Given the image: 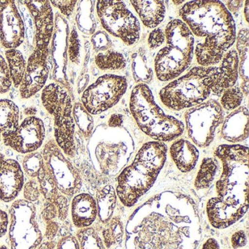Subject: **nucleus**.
<instances>
[{
    "instance_id": "nucleus-1",
    "label": "nucleus",
    "mask_w": 249,
    "mask_h": 249,
    "mask_svg": "<svg viewBox=\"0 0 249 249\" xmlns=\"http://www.w3.org/2000/svg\"><path fill=\"white\" fill-rule=\"evenodd\" d=\"M200 239L196 204L187 195L170 191L138 207L125 227L126 249H196Z\"/></svg>"
},
{
    "instance_id": "nucleus-2",
    "label": "nucleus",
    "mask_w": 249,
    "mask_h": 249,
    "mask_svg": "<svg viewBox=\"0 0 249 249\" xmlns=\"http://www.w3.org/2000/svg\"><path fill=\"white\" fill-rule=\"evenodd\" d=\"M214 155L221 161L222 173L215 183L217 196L208 201L206 212L212 227L223 230L243 218L249 208V148L221 145Z\"/></svg>"
},
{
    "instance_id": "nucleus-3",
    "label": "nucleus",
    "mask_w": 249,
    "mask_h": 249,
    "mask_svg": "<svg viewBox=\"0 0 249 249\" xmlns=\"http://www.w3.org/2000/svg\"><path fill=\"white\" fill-rule=\"evenodd\" d=\"M194 39L195 56L199 66L219 63L236 40L235 23L231 14L218 1H192L179 11Z\"/></svg>"
},
{
    "instance_id": "nucleus-4",
    "label": "nucleus",
    "mask_w": 249,
    "mask_h": 249,
    "mask_svg": "<svg viewBox=\"0 0 249 249\" xmlns=\"http://www.w3.org/2000/svg\"><path fill=\"white\" fill-rule=\"evenodd\" d=\"M167 154L164 142H146L138 151L133 161L121 171L116 192L124 206H134L152 187L164 167Z\"/></svg>"
},
{
    "instance_id": "nucleus-5",
    "label": "nucleus",
    "mask_w": 249,
    "mask_h": 249,
    "mask_svg": "<svg viewBox=\"0 0 249 249\" xmlns=\"http://www.w3.org/2000/svg\"><path fill=\"white\" fill-rule=\"evenodd\" d=\"M129 107L138 127L154 141L170 142L184 132L183 122L164 113L145 84L135 86L131 93Z\"/></svg>"
},
{
    "instance_id": "nucleus-6",
    "label": "nucleus",
    "mask_w": 249,
    "mask_h": 249,
    "mask_svg": "<svg viewBox=\"0 0 249 249\" xmlns=\"http://www.w3.org/2000/svg\"><path fill=\"white\" fill-rule=\"evenodd\" d=\"M164 33L167 46L156 56L154 68L160 81H169L178 78L190 66L195 53V39L181 20L170 21Z\"/></svg>"
},
{
    "instance_id": "nucleus-7",
    "label": "nucleus",
    "mask_w": 249,
    "mask_h": 249,
    "mask_svg": "<svg viewBox=\"0 0 249 249\" xmlns=\"http://www.w3.org/2000/svg\"><path fill=\"white\" fill-rule=\"evenodd\" d=\"M216 67H195L167 84L160 92L161 103L170 110H182L204 103L211 95Z\"/></svg>"
},
{
    "instance_id": "nucleus-8",
    "label": "nucleus",
    "mask_w": 249,
    "mask_h": 249,
    "mask_svg": "<svg viewBox=\"0 0 249 249\" xmlns=\"http://www.w3.org/2000/svg\"><path fill=\"white\" fill-rule=\"evenodd\" d=\"M43 107L53 118L54 141L67 157H75V124L72 116V100L68 91L58 84H50L41 94Z\"/></svg>"
},
{
    "instance_id": "nucleus-9",
    "label": "nucleus",
    "mask_w": 249,
    "mask_h": 249,
    "mask_svg": "<svg viewBox=\"0 0 249 249\" xmlns=\"http://www.w3.org/2000/svg\"><path fill=\"white\" fill-rule=\"evenodd\" d=\"M11 249H36L44 234L37 221L36 204L26 199L15 200L9 210Z\"/></svg>"
},
{
    "instance_id": "nucleus-10",
    "label": "nucleus",
    "mask_w": 249,
    "mask_h": 249,
    "mask_svg": "<svg viewBox=\"0 0 249 249\" xmlns=\"http://www.w3.org/2000/svg\"><path fill=\"white\" fill-rule=\"evenodd\" d=\"M106 130V136L96 148V159L101 173L115 176L121 173L130 159L134 151L133 141L121 127H109Z\"/></svg>"
},
{
    "instance_id": "nucleus-11",
    "label": "nucleus",
    "mask_w": 249,
    "mask_h": 249,
    "mask_svg": "<svg viewBox=\"0 0 249 249\" xmlns=\"http://www.w3.org/2000/svg\"><path fill=\"white\" fill-rule=\"evenodd\" d=\"M184 118L189 138L196 146L206 148L213 141L217 128L223 123L224 111L219 103L209 100L188 109Z\"/></svg>"
},
{
    "instance_id": "nucleus-12",
    "label": "nucleus",
    "mask_w": 249,
    "mask_h": 249,
    "mask_svg": "<svg viewBox=\"0 0 249 249\" xmlns=\"http://www.w3.org/2000/svg\"><path fill=\"white\" fill-rule=\"evenodd\" d=\"M97 12L102 26L109 34L120 38L127 46L139 40V21L123 2L98 1Z\"/></svg>"
},
{
    "instance_id": "nucleus-13",
    "label": "nucleus",
    "mask_w": 249,
    "mask_h": 249,
    "mask_svg": "<svg viewBox=\"0 0 249 249\" xmlns=\"http://www.w3.org/2000/svg\"><path fill=\"white\" fill-rule=\"evenodd\" d=\"M127 89L126 78L105 75L86 89L81 104L91 115H98L116 106Z\"/></svg>"
},
{
    "instance_id": "nucleus-14",
    "label": "nucleus",
    "mask_w": 249,
    "mask_h": 249,
    "mask_svg": "<svg viewBox=\"0 0 249 249\" xmlns=\"http://www.w3.org/2000/svg\"><path fill=\"white\" fill-rule=\"evenodd\" d=\"M41 154L45 165L59 192L68 196L78 195L82 187L81 175L76 167L68 160L54 140H50L45 144Z\"/></svg>"
},
{
    "instance_id": "nucleus-15",
    "label": "nucleus",
    "mask_w": 249,
    "mask_h": 249,
    "mask_svg": "<svg viewBox=\"0 0 249 249\" xmlns=\"http://www.w3.org/2000/svg\"><path fill=\"white\" fill-rule=\"evenodd\" d=\"M46 129L42 119L28 116L15 129L2 134L4 144L21 154L36 152L43 145Z\"/></svg>"
},
{
    "instance_id": "nucleus-16",
    "label": "nucleus",
    "mask_w": 249,
    "mask_h": 249,
    "mask_svg": "<svg viewBox=\"0 0 249 249\" xmlns=\"http://www.w3.org/2000/svg\"><path fill=\"white\" fill-rule=\"evenodd\" d=\"M25 38V26L16 2L0 1V42L7 49H17Z\"/></svg>"
},
{
    "instance_id": "nucleus-17",
    "label": "nucleus",
    "mask_w": 249,
    "mask_h": 249,
    "mask_svg": "<svg viewBox=\"0 0 249 249\" xmlns=\"http://www.w3.org/2000/svg\"><path fill=\"white\" fill-rule=\"evenodd\" d=\"M48 55L49 51L35 48L27 61L25 73L19 87L21 98H31L44 88L49 74Z\"/></svg>"
},
{
    "instance_id": "nucleus-18",
    "label": "nucleus",
    "mask_w": 249,
    "mask_h": 249,
    "mask_svg": "<svg viewBox=\"0 0 249 249\" xmlns=\"http://www.w3.org/2000/svg\"><path fill=\"white\" fill-rule=\"evenodd\" d=\"M22 3L31 14L36 27V49L49 51L53 33L54 21L52 4L48 0L23 1Z\"/></svg>"
},
{
    "instance_id": "nucleus-19",
    "label": "nucleus",
    "mask_w": 249,
    "mask_h": 249,
    "mask_svg": "<svg viewBox=\"0 0 249 249\" xmlns=\"http://www.w3.org/2000/svg\"><path fill=\"white\" fill-rule=\"evenodd\" d=\"M24 185V173L19 163L0 153V199L15 200Z\"/></svg>"
},
{
    "instance_id": "nucleus-20",
    "label": "nucleus",
    "mask_w": 249,
    "mask_h": 249,
    "mask_svg": "<svg viewBox=\"0 0 249 249\" xmlns=\"http://www.w3.org/2000/svg\"><path fill=\"white\" fill-rule=\"evenodd\" d=\"M238 68L237 52L231 49L224 55L221 60V65L216 68L211 93L216 96L221 95L226 89L234 87L238 78Z\"/></svg>"
},
{
    "instance_id": "nucleus-21",
    "label": "nucleus",
    "mask_w": 249,
    "mask_h": 249,
    "mask_svg": "<svg viewBox=\"0 0 249 249\" xmlns=\"http://www.w3.org/2000/svg\"><path fill=\"white\" fill-rule=\"evenodd\" d=\"M249 119V110L244 106L233 110L223 121L221 136L231 143H237L247 139Z\"/></svg>"
},
{
    "instance_id": "nucleus-22",
    "label": "nucleus",
    "mask_w": 249,
    "mask_h": 249,
    "mask_svg": "<svg viewBox=\"0 0 249 249\" xmlns=\"http://www.w3.org/2000/svg\"><path fill=\"white\" fill-rule=\"evenodd\" d=\"M71 217L78 229L91 227L97 218L95 198L87 193L78 194L71 202Z\"/></svg>"
},
{
    "instance_id": "nucleus-23",
    "label": "nucleus",
    "mask_w": 249,
    "mask_h": 249,
    "mask_svg": "<svg viewBox=\"0 0 249 249\" xmlns=\"http://www.w3.org/2000/svg\"><path fill=\"white\" fill-rule=\"evenodd\" d=\"M170 157L177 168L182 173H189L196 167L199 160V150L187 140L175 141L170 148Z\"/></svg>"
},
{
    "instance_id": "nucleus-24",
    "label": "nucleus",
    "mask_w": 249,
    "mask_h": 249,
    "mask_svg": "<svg viewBox=\"0 0 249 249\" xmlns=\"http://www.w3.org/2000/svg\"><path fill=\"white\" fill-rule=\"evenodd\" d=\"M131 3L147 28H156L164 20L166 10L163 1H131Z\"/></svg>"
},
{
    "instance_id": "nucleus-25",
    "label": "nucleus",
    "mask_w": 249,
    "mask_h": 249,
    "mask_svg": "<svg viewBox=\"0 0 249 249\" xmlns=\"http://www.w3.org/2000/svg\"><path fill=\"white\" fill-rule=\"evenodd\" d=\"M117 199L116 189L111 185H107L97 191L95 198L97 218L101 224H106L113 218Z\"/></svg>"
},
{
    "instance_id": "nucleus-26",
    "label": "nucleus",
    "mask_w": 249,
    "mask_h": 249,
    "mask_svg": "<svg viewBox=\"0 0 249 249\" xmlns=\"http://www.w3.org/2000/svg\"><path fill=\"white\" fill-rule=\"evenodd\" d=\"M103 243L107 249H122L124 241L125 227L119 217H113L104 224L103 231Z\"/></svg>"
},
{
    "instance_id": "nucleus-27",
    "label": "nucleus",
    "mask_w": 249,
    "mask_h": 249,
    "mask_svg": "<svg viewBox=\"0 0 249 249\" xmlns=\"http://www.w3.org/2000/svg\"><path fill=\"white\" fill-rule=\"evenodd\" d=\"M19 108L14 102L6 99L0 100V142L2 134L19 124Z\"/></svg>"
},
{
    "instance_id": "nucleus-28",
    "label": "nucleus",
    "mask_w": 249,
    "mask_h": 249,
    "mask_svg": "<svg viewBox=\"0 0 249 249\" xmlns=\"http://www.w3.org/2000/svg\"><path fill=\"white\" fill-rule=\"evenodd\" d=\"M5 56L12 84L16 88H18L22 82L27 68L25 58L17 49H8L5 52Z\"/></svg>"
},
{
    "instance_id": "nucleus-29",
    "label": "nucleus",
    "mask_w": 249,
    "mask_h": 249,
    "mask_svg": "<svg viewBox=\"0 0 249 249\" xmlns=\"http://www.w3.org/2000/svg\"><path fill=\"white\" fill-rule=\"evenodd\" d=\"M94 62L97 68L103 71H122L126 65L124 56L110 49L98 52L94 57Z\"/></svg>"
},
{
    "instance_id": "nucleus-30",
    "label": "nucleus",
    "mask_w": 249,
    "mask_h": 249,
    "mask_svg": "<svg viewBox=\"0 0 249 249\" xmlns=\"http://www.w3.org/2000/svg\"><path fill=\"white\" fill-rule=\"evenodd\" d=\"M249 38L248 29L240 30L236 37L239 60L238 72L243 84H249Z\"/></svg>"
},
{
    "instance_id": "nucleus-31",
    "label": "nucleus",
    "mask_w": 249,
    "mask_h": 249,
    "mask_svg": "<svg viewBox=\"0 0 249 249\" xmlns=\"http://www.w3.org/2000/svg\"><path fill=\"white\" fill-rule=\"evenodd\" d=\"M36 179L38 183L40 194L46 201L52 202V204L56 203V201L62 194L58 189L57 186L53 178L48 171L45 163L39 171Z\"/></svg>"
},
{
    "instance_id": "nucleus-32",
    "label": "nucleus",
    "mask_w": 249,
    "mask_h": 249,
    "mask_svg": "<svg viewBox=\"0 0 249 249\" xmlns=\"http://www.w3.org/2000/svg\"><path fill=\"white\" fill-rule=\"evenodd\" d=\"M218 164L214 159L206 157L202 160L195 180V187L197 190L206 189L211 186L215 178Z\"/></svg>"
},
{
    "instance_id": "nucleus-33",
    "label": "nucleus",
    "mask_w": 249,
    "mask_h": 249,
    "mask_svg": "<svg viewBox=\"0 0 249 249\" xmlns=\"http://www.w3.org/2000/svg\"><path fill=\"white\" fill-rule=\"evenodd\" d=\"M91 1L81 2L78 7L76 22L78 29L87 35L94 34L96 30V21L94 17V5Z\"/></svg>"
},
{
    "instance_id": "nucleus-34",
    "label": "nucleus",
    "mask_w": 249,
    "mask_h": 249,
    "mask_svg": "<svg viewBox=\"0 0 249 249\" xmlns=\"http://www.w3.org/2000/svg\"><path fill=\"white\" fill-rule=\"evenodd\" d=\"M41 218L45 226L44 237L46 240H53L59 231V225L56 219L58 218L56 207L52 202L46 201L41 211Z\"/></svg>"
},
{
    "instance_id": "nucleus-35",
    "label": "nucleus",
    "mask_w": 249,
    "mask_h": 249,
    "mask_svg": "<svg viewBox=\"0 0 249 249\" xmlns=\"http://www.w3.org/2000/svg\"><path fill=\"white\" fill-rule=\"evenodd\" d=\"M75 124L78 126L81 133L86 139H89L92 135L94 129V119L92 116L84 108L81 103H75L72 108Z\"/></svg>"
},
{
    "instance_id": "nucleus-36",
    "label": "nucleus",
    "mask_w": 249,
    "mask_h": 249,
    "mask_svg": "<svg viewBox=\"0 0 249 249\" xmlns=\"http://www.w3.org/2000/svg\"><path fill=\"white\" fill-rule=\"evenodd\" d=\"M75 237L80 249H107L98 231L94 227L79 229Z\"/></svg>"
},
{
    "instance_id": "nucleus-37",
    "label": "nucleus",
    "mask_w": 249,
    "mask_h": 249,
    "mask_svg": "<svg viewBox=\"0 0 249 249\" xmlns=\"http://www.w3.org/2000/svg\"><path fill=\"white\" fill-rule=\"evenodd\" d=\"M132 68L136 82H142L141 84L151 82L153 78L152 71L147 66L146 59L142 52L134 54Z\"/></svg>"
},
{
    "instance_id": "nucleus-38",
    "label": "nucleus",
    "mask_w": 249,
    "mask_h": 249,
    "mask_svg": "<svg viewBox=\"0 0 249 249\" xmlns=\"http://www.w3.org/2000/svg\"><path fill=\"white\" fill-rule=\"evenodd\" d=\"M244 94L240 87L237 86L230 87L221 94V107L227 110H234L240 107Z\"/></svg>"
},
{
    "instance_id": "nucleus-39",
    "label": "nucleus",
    "mask_w": 249,
    "mask_h": 249,
    "mask_svg": "<svg viewBox=\"0 0 249 249\" xmlns=\"http://www.w3.org/2000/svg\"><path fill=\"white\" fill-rule=\"evenodd\" d=\"M43 164L44 161L41 152L30 153L27 154L23 160V171L28 177L36 178Z\"/></svg>"
},
{
    "instance_id": "nucleus-40",
    "label": "nucleus",
    "mask_w": 249,
    "mask_h": 249,
    "mask_svg": "<svg viewBox=\"0 0 249 249\" xmlns=\"http://www.w3.org/2000/svg\"><path fill=\"white\" fill-rule=\"evenodd\" d=\"M68 55L70 61L78 64L81 57V41L75 27H72L68 40Z\"/></svg>"
},
{
    "instance_id": "nucleus-41",
    "label": "nucleus",
    "mask_w": 249,
    "mask_h": 249,
    "mask_svg": "<svg viewBox=\"0 0 249 249\" xmlns=\"http://www.w3.org/2000/svg\"><path fill=\"white\" fill-rule=\"evenodd\" d=\"M12 86L8 64L5 58L0 54V94H5Z\"/></svg>"
},
{
    "instance_id": "nucleus-42",
    "label": "nucleus",
    "mask_w": 249,
    "mask_h": 249,
    "mask_svg": "<svg viewBox=\"0 0 249 249\" xmlns=\"http://www.w3.org/2000/svg\"><path fill=\"white\" fill-rule=\"evenodd\" d=\"M23 190L24 199L33 203L38 200L41 196L38 183L36 178H31L27 183H24Z\"/></svg>"
},
{
    "instance_id": "nucleus-43",
    "label": "nucleus",
    "mask_w": 249,
    "mask_h": 249,
    "mask_svg": "<svg viewBox=\"0 0 249 249\" xmlns=\"http://www.w3.org/2000/svg\"><path fill=\"white\" fill-rule=\"evenodd\" d=\"M91 43L93 49L97 53L110 49L111 46V40L109 38L107 33L102 31L97 32L93 35Z\"/></svg>"
},
{
    "instance_id": "nucleus-44",
    "label": "nucleus",
    "mask_w": 249,
    "mask_h": 249,
    "mask_svg": "<svg viewBox=\"0 0 249 249\" xmlns=\"http://www.w3.org/2000/svg\"><path fill=\"white\" fill-rule=\"evenodd\" d=\"M164 40H165V33L163 31L162 29H155L148 36V47L151 50L158 49L164 43Z\"/></svg>"
},
{
    "instance_id": "nucleus-45",
    "label": "nucleus",
    "mask_w": 249,
    "mask_h": 249,
    "mask_svg": "<svg viewBox=\"0 0 249 249\" xmlns=\"http://www.w3.org/2000/svg\"><path fill=\"white\" fill-rule=\"evenodd\" d=\"M51 3L60 11V12L63 14L65 17H69L72 15L73 13L74 10H75V6H76L77 1H51Z\"/></svg>"
},
{
    "instance_id": "nucleus-46",
    "label": "nucleus",
    "mask_w": 249,
    "mask_h": 249,
    "mask_svg": "<svg viewBox=\"0 0 249 249\" xmlns=\"http://www.w3.org/2000/svg\"><path fill=\"white\" fill-rule=\"evenodd\" d=\"M56 249H80V248L76 237L69 234L58 240L56 243Z\"/></svg>"
},
{
    "instance_id": "nucleus-47",
    "label": "nucleus",
    "mask_w": 249,
    "mask_h": 249,
    "mask_svg": "<svg viewBox=\"0 0 249 249\" xmlns=\"http://www.w3.org/2000/svg\"><path fill=\"white\" fill-rule=\"evenodd\" d=\"M247 244V236L243 230L235 231L231 237V247L234 249H241Z\"/></svg>"
},
{
    "instance_id": "nucleus-48",
    "label": "nucleus",
    "mask_w": 249,
    "mask_h": 249,
    "mask_svg": "<svg viewBox=\"0 0 249 249\" xmlns=\"http://www.w3.org/2000/svg\"><path fill=\"white\" fill-rule=\"evenodd\" d=\"M9 225V216L5 211L0 208V237L6 234Z\"/></svg>"
},
{
    "instance_id": "nucleus-49",
    "label": "nucleus",
    "mask_w": 249,
    "mask_h": 249,
    "mask_svg": "<svg viewBox=\"0 0 249 249\" xmlns=\"http://www.w3.org/2000/svg\"><path fill=\"white\" fill-rule=\"evenodd\" d=\"M123 116L121 114H113L108 120V126L111 128L122 127L123 124Z\"/></svg>"
},
{
    "instance_id": "nucleus-50",
    "label": "nucleus",
    "mask_w": 249,
    "mask_h": 249,
    "mask_svg": "<svg viewBox=\"0 0 249 249\" xmlns=\"http://www.w3.org/2000/svg\"><path fill=\"white\" fill-rule=\"evenodd\" d=\"M201 249H221L219 244L215 239L209 238L205 241Z\"/></svg>"
},
{
    "instance_id": "nucleus-51",
    "label": "nucleus",
    "mask_w": 249,
    "mask_h": 249,
    "mask_svg": "<svg viewBox=\"0 0 249 249\" xmlns=\"http://www.w3.org/2000/svg\"><path fill=\"white\" fill-rule=\"evenodd\" d=\"M243 2V1H228L227 2V9L228 11L230 10L231 12H235L240 9Z\"/></svg>"
},
{
    "instance_id": "nucleus-52",
    "label": "nucleus",
    "mask_w": 249,
    "mask_h": 249,
    "mask_svg": "<svg viewBox=\"0 0 249 249\" xmlns=\"http://www.w3.org/2000/svg\"><path fill=\"white\" fill-rule=\"evenodd\" d=\"M56 242L53 240H46L43 241L36 249H56Z\"/></svg>"
},
{
    "instance_id": "nucleus-53",
    "label": "nucleus",
    "mask_w": 249,
    "mask_h": 249,
    "mask_svg": "<svg viewBox=\"0 0 249 249\" xmlns=\"http://www.w3.org/2000/svg\"><path fill=\"white\" fill-rule=\"evenodd\" d=\"M249 1H246V4H245L244 7V16L245 18H246V22H249Z\"/></svg>"
},
{
    "instance_id": "nucleus-54",
    "label": "nucleus",
    "mask_w": 249,
    "mask_h": 249,
    "mask_svg": "<svg viewBox=\"0 0 249 249\" xmlns=\"http://www.w3.org/2000/svg\"><path fill=\"white\" fill-rule=\"evenodd\" d=\"M26 115L29 116H35L34 115L37 113V109L35 107H28L24 110Z\"/></svg>"
},
{
    "instance_id": "nucleus-55",
    "label": "nucleus",
    "mask_w": 249,
    "mask_h": 249,
    "mask_svg": "<svg viewBox=\"0 0 249 249\" xmlns=\"http://www.w3.org/2000/svg\"><path fill=\"white\" fill-rule=\"evenodd\" d=\"M173 3H177L176 5H180L181 3H183L184 1H173Z\"/></svg>"
},
{
    "instance_id": "nucleus-56",
    "label": "nucleus",
    "mask_w": 249,
    "mask_h": 249,
    "mask_svg": "<svg viewBox=\"0 0 249 249\" xmlns=\"http://www.w3.org/2000/svg\"><path fill=\"white\" fill-rule=\"evenodd\" d=\"M0 249H10L8 246H5V245H1L0 246Z\"/></svg>"
}]
</instances>
